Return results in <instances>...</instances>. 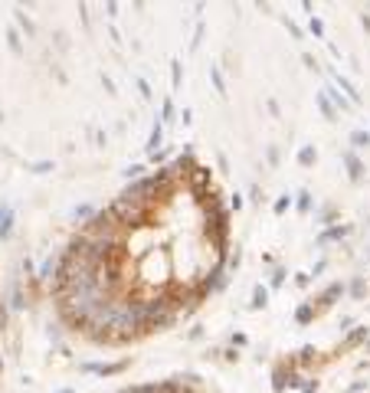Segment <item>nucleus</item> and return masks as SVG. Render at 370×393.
Listing matches in <instances>:
<instances>
[{"label":"nucleus","instance_id":"f257e3e1","mask_svg":"<svg viewBox=\"0 0 370 393\" xmlns=\"http://www.w3.org/2000/svg\"><path fill=\"white\" fill-rule=\"evenodd\" d=\"M229 206L187 151L121 190L56 259L53 301L69 334L128 347L177 328L226 279Z\"/></svg>","mask_w":370,"mask_h":393},{"label":"nucleus","instance_id":"f03ea898","mask_svg":"<svg viewBox=\"0 0 370 393\" xmlns=\"http://www.w3.org/2000/svg\"><path fill=\"white\" fill-rule=\"evenodd\" d=\"M111 393H216L203 377L197 374H174L164 380H148V383H135V387H118Z\"/></svg>","mask_w":370,"mask_h":393},{"label":"nucleus","instance_id":"7ed1b4c3","mask_svg":"<svg viewBox=\"0 0 370 393\" xmlns=\"http://www.w3.org/2000/svg\"><path fill=\"white\" fill-rule=\"evenodd\" d=\"M341 292H344V285H341V282H334V285H327L324 292L318 295V308H315V315H318V312H324V308H331V305H334V298H338Z\"/></svg>","mask_w":370,"mask_h":393},{"label":"nucleus","instance_id":"20e7f679","mask_svg":"<svg viewBox=\"0 0 370 393\" xmlns=\"http://www.w3.org/2000/svg\"><path fill=\"white\" fill-rule=\"evenodd\" d=\"M160 138H164V125H160V121H154V128H151V138H148V151H151V154H157Z\"/></svg>","mask_w":370,"mask_h":393},{"label":"nucleus","instance_id":"39448f33","mask_svg":"<svg viewBox=\"0 0 370 393\" xmlns=\"http://www.w3.org/2000/svg\"><path fill=\"white\" fill-rule=\"evenodd\" d=\"M311 318H315V301H305V305L295 312V321H298V325H308Z\"/></svg>","mask_w":370,"mask_h":393},{"label":"nucleus","instance_id":"423d86ee","mask_svg":"<svg viewBox=\"0 0 370 393\" xmlns=\"http://www.w3.org/2000/svg\"><path fill=\"white\" fill-rule=\"evenodd\" d=\"M315 161H318V151L311 148V144H305V148L298 151V164H302V167H311Z\"/></svg>","mask_w":370,"mask_h":393},{"label":"nucleus","instance_id":"0eeeda50","mask_svg":"<svg viewBox=\"0 0 370 393\" xmlns=\"http://www.w3.org/2000/svg\"><path fill=\"white\" fill-rule=\"evenodd\" d=\"M265 305H269V288L256 285L253 288V308H265Z\"/></svg>","mask_w":370,"mask_h":393},{"label":"nucleus","instance_id":"6e6552de","mask_svg":"<svg viewBox=\"0 0 370 393\" xmlns=\"http://www.w3.org/2000/svg\"><path fill=\"white\" fill-rule=\"evenodd\" d=\"M344 161H347V167H351V181H360V170H364V167H360V161L351 154V151H344Z\"/></svg>","mask_w":370,"mask_h":393},{"label":"nucleus","instance_id":"1a4fd4ad","mask_svg":"<svg viewBox=\"0 0 370 393\" xmlns=\"http://www.w3.org/2000/svg\"><path fill=\"white\" fill-rule=\"evenodd\" d=\"M351 141L357 144V148H367V144H370V135H367V131H354V135H351Z\"/></svg>","mask_w":370,"mask_h":393},{"label":"nucleus","instance_id":"9d476101","mask_svg":"<svg viewBox=\"0 0 370 393\" xmlns=\"http://www.w3.org/2000/svg\"><path fill=\"white\" fill-rule=\"evenodd\" d=\"M318 105H321V112H324V118H334V108H331V102H327L324 95H318Z\"/></svg>","mask_w":370,"mask_h":393},{"label":"nucleus","instance_id":"9b49d317","mask_svg":"<svg viewBox=\"0 0 370 393\" xmlns=\"http://www.w3.org/2000/svg\"><path fill=\"white\" fill-rule=\"evenodd\" d=\"M308 206H311V197H308V190H302V194H298V210L308 213Z\"/></svg>","mask_w":370,"mask_h":393},{"label":"nucleus","instance_id":"f8f14e48","mask_svg":"<svg viewBox=\"0 0 370 393\" xmlns=\"http://www.w3.org/2000/svg\"><path fill=\"white\" fill-rule=\"evenodd\" d=\"M289 203H292V197H282V200L275 203V213H285V210H289Z\"/></svg>","mask_w":370,"mask_h":393},{"label":"nucleus","instance_id":"ddd939ff","mask_svg":"<svg viewBox=\"0 0 370 393\" xmlns=\"http://www.w3.org/2000/svg\"><path fill=\"white\" fill-rule=\"evenodd\" d=\"M282 282H285V272H282V269H278V272L272 275V288H278V285H282Z\"/></svg>","mask_w":370,"mask_h":393},{"label":"nucleus","instance_id":"4468645a","mask_svg":"<svg viewBox=\"0 0 370 393\" xmlns=\"http://www.w3.org/2000/svg\"><path fill=\"white\" fill-rule=\"evenodd\" d=\"M210 75H213V82H216V89H220V92H223V75H220V72H216V69H213V72H210Z\"/></svg>","mask_w":370,"mask_h":393},{"label":"nucleus","instance_id":"2eb2a0df","mask_svg":"<svg viewBox=\"0 0 370 393\" xmlns=\"http://www.w3.org/2000/svg\"><path fill=\"white\" fill-rule=\"evenodd\" d=\"M367 351H370V344H367Z\"/></svg>","mask_w":370,"mask_h":393}]
</instances>
